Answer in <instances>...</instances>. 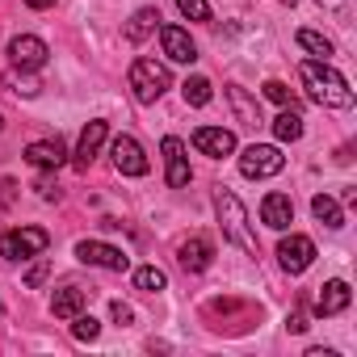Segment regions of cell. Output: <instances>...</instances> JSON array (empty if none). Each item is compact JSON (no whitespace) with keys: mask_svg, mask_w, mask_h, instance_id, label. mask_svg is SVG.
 Returning a JSON list of instances; mask_svg holds the SVG:
<instances>
[{"mask_svg":"<svg viewBox=\"0 0 357 357\" xmlns=\"http://www.w3.org/2000/svg\"><path fill=\"white\" fill-rule=\"evenodd\" d=\"M298 80L307 89V97L324 109H349L353 105V89L349 80L328 63V59H303L298 63Z\"/></svg>","mask_w":357,"mask_h":357,"instance_id":"cell-1","label":"cell"},{"mask_svg":"<svg viewBox=\"0 0 357 357\" xmlns=\"http://www.w3.org/2000/svg\"><path fill=\"white\" fill-rule=\"evenodd\" d=\"M215 215H219V223H223V236H227L240 252H248V257L261 252V244H257V236H252V227H248V211H244V202H240L231 190H219V194H215Z\"/></svg>","mask_w":357,"mask_h":357,"instance_id":"cell-2","label":"cell"},{"mask_svg":"<svg viewBox=\"0 0 357 357\" xmlns=\"http://www.w3.org/2000/svg\"><path fill=\"white\" fill-rule=\"evenodd\" d=\"M126 84H130V93H135V101H139V105H155V101L172 89V72H168V63H160V59L143 55V59H135V63H130Z\"/></svg>","mask_w":357,"mask_h":357,"instance_id":"cell-3","label":"cell"},{"mask_svg":"<svg viewBox=\"0 0 357 357\" xmlns=\"http://www.w3.org/2000/svg\"><path fill=\"white\" fill-rule=\"evenodd\" d=\"M282 168H286V155H282V147H273V143H252V147L240 151V172L248 176V181L278 176Z\"/></svg>","mask_w":357,"mask_h":357,"instance_id":"cell-4","label":"cell"},{"mask_svg":"<svg viewBox=\"0 0 357 357\" xmlns=\"http://www.w3.org/2000/svg\"><path fill=\"white\" fill-rule=\"evenodd\" d=\"M47 244H51V236L43 227H13V231L0 236V257L5 261H30V257L47 252Z\"/></svg>","mask_w":357,"mask_h":357,"instance_id":"cell-5","label":"cell"},{"mask_svg":"<svg viewBox=\"0 0 357 357\" xmlns=\"http://www.w3.org/2000/svg\"><path fill=\"white\" fill-rule=\"evenodd\" d=\"M76 261L97 265V269H109V273H126V269H130V257H126L122 248L105 244V240H80V244H76Z\"/></svg>","mask_w":357,"mask_h":357,"instance_id":"cell-6","label":"cell"},{"mask_svg":"<svg viewBox=\"0 0 357 357\" xmlns=\"http://www.w3.org/2000/svg\"><path fill=\"white\" fill-rule=\"evenodd\" d=\"M47 55H51V47H47L43 38H34V34H17V38L9 43V63H13L17 72H38V68H47Z\"/></svg>","mask_w":357,"mask_h":357,"instance_id":"cell-7","label":"cell"},{"mask_svg":"<svg viewBox=\"0 0 357 357\" xmlns=\"http://www.w3.org/2000/svg\"><path fill=\"white\" fill-rule=\"evenodd\" d=\"M109 155H114V168L122 172V176H147V155H143V147L130 139V135H118L114 143H109Z\"/></svg>","mask_w":357,"mask_h":357,"instance_id":"cell-8","label":"cell"},{"mask_svg":"<svg viewBox=\"0 0 357 357\" xmlns=\"http://www.w3.org/2000/svg\"><path fill=\"white\" fill-rule=\"evenodd\" d=\"M278 261H282L286 273H307L311 261H315V244H311V236H286V240L278 244Z\"/></svg>","mask_w":357,"mask_h":357,"instance_id":"cell-9","label":"cell"},{"mask_svg":"<svg viewBox=\"0 0 357 357\" xmlns=\"http://www.w3.org/2000/svg\"><path fill=\"white\" fill-rule=\"evenodd\" d=\"M160 151H164V176H168V185H172V190H185L190 176H194V172H190V160H185V143L168 135V139L160 143Z\"/></svg>","mask_w":357,"mask_h":357,"instance_id":"cell-10","label":"cell"},{"mask_svg":"<svg viewBox=\"0 0 357 357\" xmlns=\"http://www.w3.org/2000/svg\"><path fill=\"white\" fill-rule=\"evenodd\" d=\"M160 47L172 63H194L198 59V47H194L190 30H181V26H160Z\"/></svg>","mask_w":357,"mask_h":357,"instance_id":"cell-11","label":"cell"},{"mask_svg":"<svg viewBox=\"0 0 357 357\" xmlns=\"http://www.w3.org/2000/svg\"><path fill=\"white\" fill-rule=\"evenodd\" d=\"M194 147H198L202 155H211V160H223V155L236 151V135L223 130V126H198V130H194Z\"/></svg>","mask_w":357,"mask_h":357,"instance_id":"cell-12","label":"cell"},{"mask_svg":"<svg viewBox=\"0 0 357 357\" xmlns=\"http://www.w3.org/2000/svg\"><path fill=\"white\" fill-rule=\"evenodd\" d=\"M349 298H353L349 282H344V278H332V282H324V286H319V294H315V315H319V319L340 315V311L349 307Z\"/></svg>","mask_w":357,"mask_h":357,"instance_id":"cell-13","label":"cell"},{"mask_svg":"<svg viewBox=\"0 0 357 357\" xmlns=\"http://www.w3.org/2000/svg\"><path fill=\"white\" fill-rule=\"evenodd\" d=\"M176 261H181L185 273H202V269H211V261H215V244H211L206 236H190L181 248H176Z\"/></svg>","mask_w":357,"mask_h":357,"instance_id":"cell-14","label":"cell"},{"mask_svg":"<svg viewBox=\"0 0 357 357\" xmlns=\"http://www.w3.org/2000/svg\"><path fill=\"white\" fill-rule=\"evenodd\" d=\"M105 135H109V122H105V118H93V122L80 130V143H76V164H80V168H89V164L101 155Z\"/></svg>","mask_w":357,"mask_h":357,"instance_id":"cell-15","label":"cell"},{"mask_svg":"<svg viewBox=\"0 0 357 357\" xmlns=\"http://www.w3.org/2000/svg\"><path fill=\"white\" fill-rule=\"evenodd\" d=\"M261 223L273 227V231H286V227L294 223V202H290V194H265V202H261Z\"/></svg>","mask_w":357,"mask_h":357,"instance_id":"cell-16","label":"cell"},{"mask_svg":"<svg viewBox=\"0 0 357 357\" xmlns=\"http://www.w3.org/2000/svg\"><path fill=\"white\" fill-rule=\"evenodd\" d=\"M26 160H30L34 168L51 172V168H63V160H68V147H63L59 139H38V143H30V147H26Z\"/></svg>","mask_w":357,"mask_h":357,"instance_id":"cell-17","label":"cell"},{"mask_svg":"<svg viewBox=\"0 0 357 357\" xmlns=\"http://www.w3.org/2000/svg\"><path fill=\"white\" fill-rule=\"evenodd\" d=\"M160 30V9H135L130 13V22H126V43H143V38H151Z\"/></svg>","mask_w":357,"mask_h":357,"instance_id":"cell-18","label":"cell"},{"mask_svg":"<svg viewBox=\"0 0 357 357\" xmlns=\"http://www.w3.org/2000/svg\"><path fill=\"white\" fill-rule=\"evenodd\" d=\"M227 101H231V109H236V122H244V126H261L265 118H261V105L240 89V84H227Z\"/></svg>","mask_w":357,"mask_h":357,"instance_id":"cell-19","label":"cell"},{"mask_svg":"<svg viewBox=\"0 0 357 357\" xmlns=\"http://www.w3.org/2000/svg\"><path fill=\"white\" fill-rule=\"evenodd\" d=\"M84 303H89V290H80V286H63V290H55L51 311H55L59 319H72V315L84 311Z\"/></svg>","mask_w":357,"mask_h":357,"instance_id":"cell-20","label":"cell"},{"mask_svg":"<svg viewBox=\"0 0 357 357\" xmlns=\"http://www.w3.org/2000/svg\"><path fill=\"white\" fill-rule=\"evenodd\" d=\"M311 215H315L324 227H332V231L344 227V211H340V202H336L332 194H315V198H311Z\"/></svg>","mask_w":357,"mask_h":357,"instance_id":"cell-21","label":"cell"},{"mask_svg":"<svg viewBox=\"0 0 357 357\" xmlns=\"http://www.w3.org/2000/svg\"><path fill=\"white\" fill-rule=\"evenodd\" d=\"M273 135H278V143H294V139H303V118H298L294 105H282V114L273 118Z\"/></svg>","mask_w":357,"mask_h":357,"instance_id":"cell-22","label":"cell"},{"mask_svg":"<svg viewBox=\"0 0 357 357\" xmlns=\"http://www.w3.org/2000/svg\"><path fill=\"white\" fill-rule=\"evenodd\" d=\"M181 97H185V105H211V80L206 76H190L181 84Z\"/></svg>","mask_w":357,"mask_h":357,"instance_id":"cell-23","label":"cell"},{"mask_svg":"<svg viewBox=\"0 0 357 357\" xmlns=\"http://www.w3.org/2000/svg\"><path fill=\"white\" fill-rule=\"evenodd\" d=\"M135 286L147 290V294H155V290L168 286V278H164V269H155V265H139V269H135Z\"/></svg>","mask_w":357,"mask_h":357,"instance_id":"cell-24","label":"cell"},{"mask_svg":"<svg viewBox=\"0 0 357 357\" xmlns=\"http://www.w3.org/2000/svg\"><path fill=\"white\" fill-rule=\"evenodd\" d=\"M294 38H298V47H303V51H311V55H319V59H328V55L336 51V47H332L324 34H315V30H298Z\"/></svg>","mask_w":357,"mask_h":357,"instance_id":"cell-25","label":"cell"},{"mask_svg":"<svg viewBox=\"0 0 357 357\" xmlns=\"http://www.w3.org/2000/svg\"><path fill=\"white\" fill-rule=\"evenodd\" d=\"M72 336H76V340H97V336H101V324L80 311V315H72Z\"/></svg>","mask_w":357,"mask_h":357,"instance_id":"cell-26","label":"cell"},{"mask_svg":"<svg viewBox=\"0 0 357 357\" xmlns=\"http://www.w3.org/2000/svg\"><path fill=\"white\" fill-rule=\"evenodd\" d=\"M176 9H181V17H190V22H211L206 0H176Z\"/></svg>","mask_w":357,"mask_h":357,"instance_id":"cell-27","label":"cell"},{"mask_svg":"<svg viewBox=\"0 0 357 357\" xmlns=\"http://www.w3.org/2000/svg\"><path fill=\"white\" fill-rule=\"evenodd\" d=\"M47 278H51V261H47L43 252H38V261H34V265L26 269V286H30V290H38V286L47 282Z\"/></svg>","mask_w":357,"mask_h":357,"instance_id":"cell-28","label":"cell"},{"mask_svg":"<svg viewBox=\"0 0 357 357\" xmlns=\"http://www.w3.org/2000/svg\"><path fill=\"white\" fill-rule=\"evenodd\" d=\"M265 97H269L273 105H294V97H290V89H286L282 80H265Z\"/></svg>","mask_w":357,"mask_h":357,"instance_id":"cell-29","label":"cell"},{"mask_svg":"<svg viewBox=\"0 0 357 357\" xmlns=\"http://www.w3.org/2000/svg\"><path fill=\"white\" fill-rule=\"evenodd\" d=\"M109 315H114V324H122V328H126V324L135 319V311H130L126 303H109Z\"/></svg>","mask_w":357,"mask_h":357,"instance_id":"cell-30","label":"cell"},{"mask_svg":"<svg viewBox=\"0 0 357 357\" xmlns=\"http://www.w3.org/2000/svg\"><path fill=\"white\" fill-rule=\"evenodd\" d=\"M286 328H290V332H307V315H303V311H290Z\"/></svg>","mask_w":357,"mask_h":357,"instance_id":"cell-31","label":"cell"},{"mask_svg":"<svg viewBox=\"0 0 357 357\" xmlns=\"http://www.w3.org/2000/svg\"><path fill=\"white\" fill-rule=\"evenodd\" d=\"M26 5H30V9H51L55 0H26Z\"/></svg>","mask_w":357,"mask_h":357,"instance_id":"cell-32","label":"cell"},{"mask_svg":"<svg viewBox=\"0 0 357 357\" xmlns=\"http://www.w3.org/2000/svg\"><path fill=\"white\" fill-rule=\"evenodd\" d=\"M319 5H324V9H340V5H344V0H319Z\"/></svg>","mask_w":357,"mask_h":357,"instance_id":"cell-33","label":"cell"},{"mask_svg":"<svg viewBox=\"0 0 357 357\" xmlns=\"http://www.w3.org/2000/svg\"><path fill=\"white\" fill-rule=\"evenodd\" d=\"M282 5H294V0H282Z\"/></svg>","mask_w":357,"mask_h":357,"instance_id":"cell-34","label":"cell"},{"mask_svg":"<svg viewBox=\"0 0 357 357\" xmlns=\"http://www.w3.org/2000/svg\"><path fill=\"white\" fill-rule=\"evenodd\" d=\"M0 126H5V118H0Z\"/></svg>","mask_w":357,"mask_h":357,"instance_id":"cell-35","label":"cell"}]
</instances>
